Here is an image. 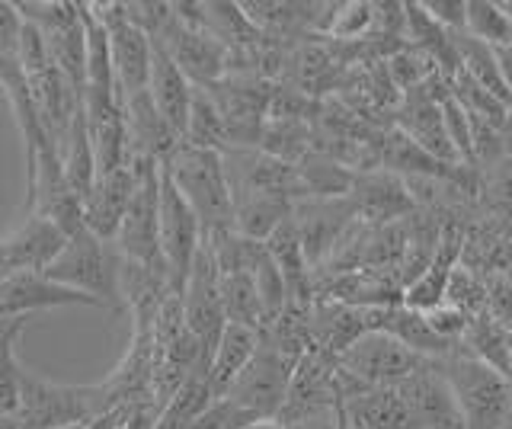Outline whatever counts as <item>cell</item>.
Returning <instances> with one entry per match:
<instances>
[{
	"instance_id": "38",
	"label": "cell",
	"mask_w": 512,
	"mask_h": 429,
	"mask_svg": "<svg viewBox=\"0 0 512 429\" xmlns=\"http://www.w3.org/2000/svg\"><path fill=\"white\" fill-rule=\"evenodd\" d=\"M496 429H512V407H509V413H506V420L496 426Z\"/></svg>"
},
{
	"instance_id": "34",
	"label": "cell",
	"mask_w": 512,
	"mask_h": 429,
	"mask_svg": "<svg viewBox=\"0 0 512 429\" xmlns=\"http://www.w3.org/2000/svg\"><path fill=\"white\" fill-rule=\"evenodd\" d=\"M423 10L448 36L464 33V0H452V4H448V0H432V4H423Z\"/></svg>"
},
{
	"instance_id": "20",
	"label": "cell",
	"mask_w": 512,
	"mask_h": 429,
	"mask_svg": "<svg viewBox=\"0 0 512 429\" xmlns=\"http://www.w3.org/2000/svg\"><path fill=\"white\" fill-rule=\"evenodd\" d=\"M260 340H263L260 330L244 327V324H224L212 362H208V388H212L215 397L228 391L231 381L247 369V362L256 356V349H260Z\"/></svg>"
},
{
	"instance_id": "25",
	"label": "cell",
	"mask_w": 512,
	"mask_h": 429,
	"mask_svg": "<svg viewBox=\"0 0 512 429\" xmlns=\"http://www.w3.org/2000/svg\"><path fill=\"white\" fill-rule=\"evenodd\" d=\"M84 13V58H87V87L116 90V74H112V49L109 33L93 13V4H80Z\"/></svg>"
},
{
	"instance_id": "35",
	"label": "cell",
	"mask_w": 512,
	"mask_h": 429,
	"mask_svg": "<svg viewBox=\"0 0 512 429\" xmlns=\"http://www.w3.org/2000/svg\"><path fill=\"white\" fill-rule=\"evenodd\" d=\"M490 52H493V58H496V68H500V74H503V84H506L509 93H512V42L496 45V49H490Z\"/></svg>"
},
{
	"instance_id": "40",
	"label": "cell",
	"mask_w": 512,
	"mask_h": 429,
	"mask_svg": "<svg viewBox=\"0 0 512 429\" xmlns=\"http://www.w3.org/2000/svg\"><path fill=\"white\" fill-rule=\"evenodd\" d=\"M288 429H314L311 423H295V426H288Z\"/></svg>"
},
{
	"instance_id": "33",
	"label": "cell",
	"mask_w": 512,
	"mask_h": 429,
	"mask_svg": "<svg viewBox=\"0 0 512 429\" xmlns=\"http://www.w3.org/2000/svg\"><path fill=\"white\" fill-rule=\"evenodd\" d=\"M23 17L16 4H0V58L16 61V45H20Z\"/></svg>"
},
{
	"instance_id": "1",
	"label": "cell",
	"mask_w": 512,
	"mask_h": 429,
	"mask_svg": "<svg viewBox=\"0 0 512 429\" xmlns=\"http://www.w3.org/2000/svg\"><path fill=\"white\" fill-rule=\"evenodd\" d=\"M160 167L176 186V193L196 212L202 237L234 231V196L224 177L221 151L192 148L183 141Z\"/></svg>"
},
{
	"instance_id": "8",
	"label": "cell",
	"mask_w": 512,
	"mask_h": 429,
	"mask_svg": "<svg viewBox=\"0 0 512 429\" xmlns=\"http://www.w3.org/2000/svg\"><path fill=\"white\" fill-rule=\"evenodd\" d=\"M180 308H183V324L202 346V356L212 362V353L218 346V337L224 330V308H221V276L212 257V247L205 241L199 244L196 257H192L189 276L180 292Z\"/></svg>"
},
{
	"instance_id": "19",
	"label": "cell",
	"mask_w": 512,
	"mask_h": 429,
	"mask_svg": "<svg viewBox=\"0 0 512 429\" xmlns=\"http://www.w3.org/2000/svg\"><path fill=\"white\" fill-rule=\"evenodd\" d=\"M346 417L356 429H416L410 404L400 385L372 388L346 397Z\"/></svg>"
},
{
	"instance_id": "11",
	"label": "cell",
	"mask_w": 512,
	"mask_h": 429,
	"mask_svg": "<svg viewBox=\"0 0 512 429\" xmlns=\"http://www.w3.org/2000/svg\"><path fill=\"white\" fill-rule=\"evenodd\" d=\"M84 122L96 161V177L112 173L132 161L128 148V129H125V103L116 97V90H84Z\"/></svg>"
},
{
	"instance_id": "4",
	"label": "cell",
	"mask_w": 512,
	"mask_h": 429,
	"mask_svg": "<svg viewBox=\"0 0 512 429\" xmlns=\"http://www.w3.org/2000/svg\"><path fill=\"white\" fill-rule=\"evenodd\" d=\"M45 279H52L64 289L90 295L103 308H119V276H122V253L112 241H100L87 228L74 231L64 241L61 253L42 269Z\"/></svg>"
},
{
	"instance_id": "36",
	"label": "cell",
	"mask_w": 512,
	"mask_h": 429,
	"mask_svg": "<svg viewBox=\"0 0 512 429\" xmlns=\"http://www.w3.org/2000/svg\"><path fill=\"white\" fill-rule=\"evenodd\" d=\"M244 429H288V426L279 423V420H260V423H250V426H244Z\"/></svg>"
},
{
	"instance_id": "14",
	"label": "cell",
	"mask_w": 512,
	"mask_h": 429,
	"mask_svg": "<svg viewBox=\"0 0 512 429\" xmlns=\"http://www.w3.org/2000/svg\"><path fill=\"white\" fill-rule=\"evenodd\" d=\"M416 429H464L455 394L439 369V362H426L420 372L400 381Z\"/></svg>"
},
{
	"instance_id": "22",
	"label": "cell",
	"mask_w": 512,
	"mask_h": 429,
	"mask_svg": "<svg viewBox=\"0 0 512 429\" xmlns=\"http://www.w3.org/2000/svg\"><path fill=\"white\" fill-rule=\"evenodd\" d=\"M352 209L359 215L372 218V221H391L410 212V193L407 183L391 177V173H378V177H365L356 183V193H352Z\"/></svg>"
},
{
	"instance_id": "12",
	"label": "cell",
	"mask_w": 512,
	"mask_h": 429,
	"mask_svg": "<svg viewBox=\"0 0 512 429\" xmlns=\"http://www.w3.org/2000/svg\"><path fill=\"white\" fill-rule=\"evenodd\" d=\"M64 231L42 215H26V221L10 237L0 241V279L10 273H42L64 247Z\"/></svg>"
},
{
	"instance_id": "27",
	"label": "cell",
	"mask_w": 512,
	"mask_h": 429,
	"mask_svg": "<svg viewBox=\"0 0 512 429\" xmlns=\"http://www.w3.org/2000/svg\"><path fill=\"white\" fill-rule=\"evenodd\" d=\"M384 164L391 170H400V173H413V177H426V180H445L448 173V164L436 161V157H429L420 145H413V141L404 135V132H394L388 148H384Z\"/></svg>"
},
{
	"instance_id": "2",
	"label": "cell",
	"mask_w": 512,
	"mask_h": 429,
	"mask_svg": "<svg viewBox=\"0 0 512 429\" xmlns=\"http://www.w3.org/2000/svg\"><path fill=\"white\" fill-rule=\"evenodd\" d=\"M426 362L432 359L416 356L407 346H400L394 337H388V333L372 330L352 343L346 353L333 359V388L336 397H343V401L359 391L394 388L420 372Z\"/></svg>"
},
{
	"instance_id": "6",
	"label": "cell",
	"mask_w": 512,
	"mask_h": 429,
	"mask_svg": "<svg viewBox=\"0 0 512 429\" xmlns=\"http://www.w3.org/2000/svg\"><path fill=\"white\" fill-rule=\"evenodd\" d=\"M132 170L135 193L128 199V209L112 244L128 263L157 266L164 263V257H160V164L151 157L132 154Z\"/></svg>"
},
{
	"instance_id": "31",
	"label": "cell",
	"mask_w": 512,
	"mask_h": 429,
	"mask_svg": "<svg viewBox=\"0 0 512 429\" xmlns=\"http://www.w3.org/2000/svg\"><path fill=\"white\" fill-rule=\"evenodd\" d=\"M484 282H487V314L512 333V279L503 269H490V273H484Z\"/></svg>"
},
{
	"instance_id": "26",
	"label": "cell",
	"mask_w": 512,
	"mask_h": 429,
	"mask_svg": "<svg viewBox=\"0 0 512 429\" xmlns=\"http://www.w3.org/2000/svg\"><path fill=\"white\" fill-rule=\"evenodd\" d=\"M464 36L496 49L512 42V20L506 17L503 4L493 0H464Z\"/></svg>"
},
{
	"instance_id": "29",
	"label": "cell",
	"mask_w": 512,
	"mask_h": 429,
	"mask_svg": "<svg viewBox=\"0 0 512 429\" xmlns=\"http://www.w3.org/2000/svg\"><path fill=\"white\" fill-rule=\"evenodd\" d=\"M16 340H20V333L0 343V420H16V413H20L23 365L13 353Z\"/></svg>"
},
{
	"instance_id": "24",
	"label": "cell",
	"mask_w": 512,
	"mask_h": 429,
	"mask_svg": "<svg viewBox=\"0 0 512 429\" xmlns=\"http://www.w3.org/2000/svg\"><path fill=\"white\" fill-rule=\"evenodd\" d=\"M474 359L487 362L490 369H496L500 375H506V365H509V330L503 324H496L493 317L484 311L468 321V330H464L461 343Z\"/></svg>"
},
{
	"instance_id": "5",
	"label": "cell",
	"mask_w": 512,
	"mask_h": 429,
	"mask_svg": "<svg viewBox=\"0 0 512 429\" xmlns=\"http://www.w3.org/2000/svg\"><path fill=\"white\" fill-rule=\"evenodd\" d=\"M439 369L455 394L464 429H496L506 420L512 407V385L506 375L474 359L464 346H452V353L439 359Z\"/></svg>"
},
{
	"instance_id": "18",
	"label": "cell",
	"mask_w": 512,
	"mask_h": 429,
	"mask_svg": "<svg viewBox=\"0 0 512 429\" xmlns=\"http://www.w3.org/2000/svg\"><path fill=\"white\" fill-rule=\"evenodd\" d=\"M400 132H404L413 145H420L429 157H436V161H442L448 167H458V154L445 132L442 100L436 93H429L423 87L410 90L407 109H404V116H400Z\"/></svg>"
},
{
	"instance_id": "7",
	"label": "cell",
	"mask_w": 512,
	"mask_h": 429,
	"mask_svg": "<svg viewBox=\"0 0 512 429\" xmlns=\"http://www.w3.org/2000/svg\"><path fill=\"white\" fill-rule=\"evenodd\" d=\"M292 372L295 362H288L279 349H272L266 340H260L256 356L247 362V369L231 381L221 397H228L250 423L279 420L288 397V385H292Z\"/></svg>"
},
{
	"instance_id": "39",
	"label": "cell",
	"mask_w": 512,
	"mask_h": 429,
	"mask_svg": "<svg viewBox=\"0 0 512 429\" xmlns=\"http://www.w3.org/2000/svg\"><path fill=\"white\" fill-rule=\"evenodd\" d=\"M0 429H20V423H16V420H0Z\"/></svg>"
},
{
	"instance_id": "21",
	"label": "cell",
	"mask_w": 512,
	"mask_h": 429,
	"mask_svg": "<svg viewBox=\"0 0 512 429\" xmlns=\"http://www.w3.org/2000/svg\"><path fill=\"white\" fill-rule=\"evenodd\" d=\"M378 330L394 337L400 346H407L410 353L423 356V359H432L439 362L452 353V346L458 343H445L436 330L429 327L426 314L413 311V308H404V305H391V308H381V321H378Z\"/></svg>"
},
{
	"instance_id": "30",
	"label": "cell",
	"mask_w": 512,
	"mask_h": 429,
	"mask_svg": "<svg viewBox=\"0 0 512 429\" xmlns=\"http://www.w3.org/2000/svg\"><path fill=\"white\" fill-rule=\"evenodd\" d=\"M378 23V4H336L327 33L336 39H359L372 33Z\"/></svg>"
},
{
	"instance_id": "37",
	"label": "cell",
	"mask_w": 512,
	"mask_h": 429,
	"mask_svg": "<svg viewBox=\"0 0 512 429\" xmlns=\"http://www.w3.org/2000/svg\"><path fill=\"white\" fill-rule=\"evenodd\" d=\"M506 381L512 385V333H509V365H506Z\"/></svg>"
},
{
	"instance_id": "28",
	"label": "cell",
	"mask_w": 512,
	"mask_h": 429,
	"mask_svg": "<svg viewBox=\"0 0 512 429\" xmlns=\"http://www.w3.org/2000/svg\"><path fill=\"white\" fill-rule=\"evenodd\" d=\"M442 305L458 308L464 317H468V321L477 314H484L487 311V282H484V276H480L477 269L458 263L452 269V276H448Z\"/></svg>"
},
{
	"instance_id": "3",
	"label": "cell",
	"mask_w": 512,
	"mask_h": 429,
	"mask_svg": "<svg viewBox=\"0 0 512 429\" xmlns=\"http://www.w3.org/2000/svg\"><path fill=\"white\" fill-rule=\"evenodd\" d=\"M109 410L112 394L103 385H58L45 381L23 369V391H20V413L16 423L20 429H61V426H84Z\"/></svg>"
},
{
	"instance_id": "10",
	"label": "cell",
	"mask_w": 512,
	"mask_h": 429,
	"mask_svg": "<svg viewBox=\"0 0 512 429\" xmlns=\"http://www.w3.org/2000/svg\"><path fill=\"white\" fill-rule=\"evenodd\" d=\"M199 244H202V228L196 212L176 193V186L170 183L164 167H160V257L167 263V273L176 292H183V282L189 276V266Z\"/></svg>"
},
{
	"instance_id": "23",
	"label": "cell",
	"mask_w": 512,
	"mask_h": 429,
	"mask_svg": "<svg viewBox=\"0 0 512 429\" xmlns=\"http://www.w3.org/2000/svg\"><path fill=\"white\" fill-rule=\"evenodd\" d=\"M221 308H224V321L228 324H244L253 330H266V317L260 295H256L253 285V269L247 273H228L221 276Z\"/></svg>"
},
{
	"instance_id": "32",
	"label": "cell",
	"mask_w": 512,
	"mask_h": 429,
	"mask_svg": "<svg viewBox=\"0 0 512 429\" xmlns=\"http://www.w3.org/2000/svg\"><path fill=\"white\" fill-rule=\"evenodd\" d=\"M426 321L445 343H461L464 330H468V317L452 305H439V308L426 311Z\"/></svg>"
},
{
	"instance_id": "9",
	"label": "cell",
	"mask_w": 512,
	"mask_h": 429,
	"mask_svg": "<svg viewBox=\"0 0 512 429\" xmlns=\"http://www.w3.org/2000/svg\"><path fill=\"white\" fill-rule=\"evenodd\" d=\"M93 13L109 33L112 74H116V97L125 103L135 93L148 90L151 74V36L128 20L125 4H93Z\"/></svg>"
},
{
	"instance_id": "15",
	"label": "cell",
	"mask_w": 512,
	"mask_h": 429,
	"mask_svg": "<svg viewBox=\"0 0 512 429\" xmlns=\"http://www.w3.org/2000/svg\"><path fill=\"white\" fill-rule=\"evenodd\" d=\"M461 253H464V234L455 225H442L429 266L407 285L404 292H400V305L420 311V314L439 308L445 301L448 276H452V269L461 263Z\"/></svg>"
},
{
	"instance_id": "13",
	"label": "cell",
	"mask_w": 512,
	"mask_h": 429,
	"mask_svg": "<svg viewBox=\"0 0 512 429\" xmlns=\"http://www.w3.org/2000/svg\"><path fill=\"white\" fill-rule=\"evenodd\" d=\"M64 305L103 308L96 298L64 289V285L45 279L42 273H10L0 279V321H13V317H29L36 311L64 308Z\"/></svg>"
},
{
	"instance_id": "16",
	"label": "cell",
	"mask_w": 512,
	"mask_h": 429,
	"mask_svg": "<svg viewBox=\"0 0 512 429\" xmlns=\"http://www.w3.org/2000/svg\"><path fill=\"white\" fill-rule=\"evenodd\" d=\"M148 97L164 116L170 129L186 141V122H189V103H192V84L189 77L176 68V61L157 39H151V74H148Z\"/></svg>"
},
{
	"instance_id": "17",
	"label": "cell",
	"mask_w": 512,
	"mask_h": 429,
	"mask_svg": "<svg viewBox=\"0 0 512 429\" xmlns=\"http://www.w3.org/2000/svg\"><path fill=\"white\" fill-rule=\"evenodd\" d=\"M135 193V170L132 161L125 167L96 177L90 196L84 202V228L100 241H112L119 231V221L128 209V199Z\"/></svg>"
}]
</instances>
